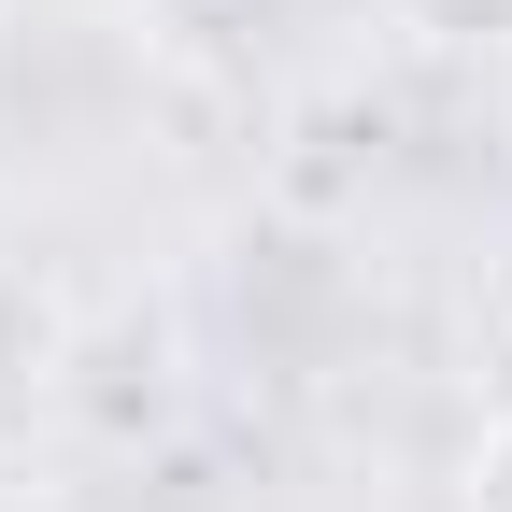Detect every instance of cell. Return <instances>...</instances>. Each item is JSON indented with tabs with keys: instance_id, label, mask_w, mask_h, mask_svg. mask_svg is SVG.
Wrapping results in <instances>:
<instances>
[{
	"instance_id": "obj_1",
	"label": "cell",
	"mask_w": 512,
	"mask_h": 512,
	"mask_svg": "<svg viewBox=\"0 0 512 512\" xmlns=\"http://www.w3.org/2000/svg\"><path fill=\"white\" fill-rule=\"evenodd\" d=\"M370 15L427 57H512V0H370Z\"/></svg>"
},
{
	"instance_id": "obj_2",
	"label": "cell",
	"mask_w": 512,
	"mask_h": 512,
	"mask_svg": "<svg viewBox=\"0 0 512 512\" xmlns=\"http://www.w3.org/2000/svg\"><path fill=\"white\" fill-rule=\"evenodd\" d=\"M456 512H512V413L470 441V470H456Z\"/></svg>"
},
{
	"instance_id": "obj_3",
	"label": "cell",
	"mask_w": 512,
	"mask_h": 512,
	"mask_svg": "<svg viewBox=\"0 0 512 512\" xmlns=\"http://www.w3.org/2000/svg\"><path fill=\"white\" fill-rule=\"evenodd\" d=\"M0 512H86L72 484H29V470H0Z\"/></svg>"
}]
</instances>
